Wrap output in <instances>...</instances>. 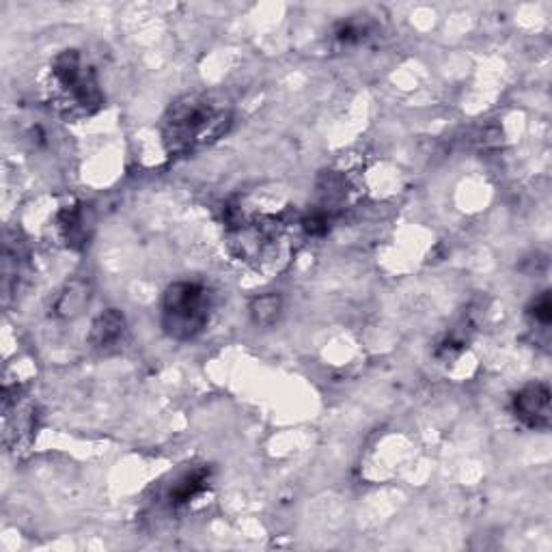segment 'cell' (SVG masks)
Returning <instances> with one entry per match:
<instances>
[{
    "mask_svg": "<svg viewBox=\"0 0 552 552\" xmlns=\"http://www.w3.org/2000/svg\"><path fill=\"white\" fill-rule=\"evenodd\" d=\"M126 333H128L126 315H123L119 309H106L93 320L89 330V343L95 350L108 352L117 348V345L123 341V337H126Z\"/></svg>",
    "mask_w": 552,
    "mask_h": 552,
    "instance_id": "6",
    "label": "cell"
},
{
    "mask_svg": "<svg viewBox=\"0 0 552 552\" xmlns=\"http://www.w3.org/2000/svg\"><path fill=\"white\" fill-rule=\"evenodd\" d=\"M214 294L197 281H177L162 298V328L175 341L197 339L212 320Z\"/></svg>",
    "mask_w": 552,
    "mask_h": 552,
    "instance_id": "2",
    "label": "cell"
},
{
    "mask_svg": "<svg viewBox=\"0 0 552 552\" xmlns=\"http://www.w3.org/2000/svg\"><path fill=\"white\" fill-rule=\"evenodd\" d=\"M91 283L85 279L67 281L52 300V315L59 320H76L91 302Z\"/></svg>",
    "mask_w": 552,
    "mask_h": 552,
    "instance_id": "7",
    "label": "cell"
},
{
    "mask_svg": "<svg viewBox=\"0 0 552 552\" xmlns=\"http://www.w3.org/2000/svg\"><path fill=\"white\" fill-rule=\"evenodd\" d=\"M529 317L531 322L540 328V330H548L552 324V300H550V292H542L537 298H533V302L529 305Z\"/></svg>",
    "mask_w": 552,
    "mask_h": 552,
    "instance_id": "11",
    "label": "cell"
},
{
    "mask_svg": "<svg viewBox=\"0 0 552 552\" xmlns=\"http://www.w3.org/2000/svg\"><path fill=\"white\" fill-rule=\"evenodd\" d=\"M367 33H369L367 26L358 24L354 20L337 22L333 29V37H335V41H339L341 46H354V44H358V41H363L367 37Z\"/></svg>",
    "mask_w": 552,
    "mask_h": 552,
    "instance_id": "10",
    "label": "cell"
},
{
    "mask_svg": "<svg viewBox=\"0 0 552 552\" xmlns=\"http://www.w3.org/2000/svg\"><path fill=\"white\" fill-rule=\"evenodd\" d=\"M248 311H251V320L255 322V326L270 328L279 322V317L283 313V296L276 292L259 294L251 300Z\"/></svg>",
    "mask_w": 552,
    "mask_h": 552,
    "instance_id": "9",
    "label": "cell"
},
{
    "mask_svg": "<svg viewBox=\"0 0 552 552\" xmlns=\"http://www.w3.org/2000/svg\"><path fill=\"white\" fill-rule=\"evenodd\" d=\"M50 76L67 115H93L104 106L98 76L78 50H63L50 63Z\"/></svg>",
    "mask_w": 552,
    "mask_h": 552,
    "instance_id": "3",
    "label": "cell"
},
{
    "mask_svg": "<svg viewBox=\"0 0 552 552\" xmlns=\"http://www.w3.org/2000/svg\"><path fill=\"white\" fill-rule=\"evenodd\" d=\"M93 210L91 205L85 203H76L72 207H63L57 216V227L61 238L65 242L67 248H72V251H82L91 240L93 233Z\"/></svg>",
    "mask_w": 552,
    "mask_h": 552,
    "instance_id": "5",
    "label": "cell"
},
{
    "mask_svg": "<svg viewBox=\"0 0 552 552\" xmlns=\"http://www.w3.org/2000/svg\"><path fill=\"white\" fill-rule=\"evenodd\" d=\"M302 229H305V233H309V236L317 238V236H326L328 229H330V218L326 212H311L309 216L302 218Z\"/></svg>",
    "mask_w": 552,
    "mask_h": 552,
    "instance_id": "12",
    "label": "cell"
},
{
    "mask_svg": "<svg viewBox=\"0 0 552 552\" xmlns=\"http://www.w3.org/2000/svg\"><path fill=\"white\" fill-rule=\"evenodd\" d=\"M233 123V110L216 93H188L175 100L162 119V143L171 156L192 154L223 138Z\"/></svg>",
    "mask_w": 552,
    "mask_h": 552,
    "instance_id": "1",
    "label": "cell"
},
{
    "mask_svg": "<svg viewBox=\"0 0 552 552\" xmlns=\"http://www.w3.org/2000/svg\"><path fill=\"white\" fill-rule=\"evenodd\" d=\"M514 417L529 430H548L552 421L550 389L544 382H531L512 399Z\"/></svg>",
    "mask_w": 552,
    "mask_h": 552,
    "instance_id": "4",
    "label": "cell"
},
{
    "mask_svg": "<svg viewBox=\"0 0 552 552\" xmlns=\"http://www.w3.org/2000/svg\"><path fill=\"white\" fill-rule=\"evenodd\" d=\"M207 486H210V468H197V471L182 475L169 492V499L175 507L190 503L195 496H199Z\"/></svg>",
    "mask_w": 552,
    "mask_h": 552,
    "instance_id": "8",
    "label": "cell"
}]
</instances>
